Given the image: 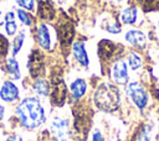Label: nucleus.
Returning a JSON list of instances; mask_svg holds the SVG:
<instances>
[{"label":"nucleus","instance_id":"1","mask_svg":"<svg viewBox=\"0 0 159 141\" xmlns=\"http://www.w3.org/2000/svg\"><path fill=\"white\" fill-rule=\"evenodd\" d=\"M16 116L26 129H36L45 122V110L37 98H25L16 108Z\"/></svg>","mask_w":159,"mask_h":141},{"label":"nucleus","instance_id":"2","mask_svg":"<svg viewBox=\"0 0 159 141\" xmlns=\"http://www.w3.org/2000/svg\"><path fill=\"white\" fill-rule=\"evenodd\" d=\"M93 101L99 110L112 113L120 105V93L116 85L102 83L93 94Z\"/></svg>","mask_w":159,"mask_h":141},{"label":"nucleus","instance_id":"3","mask_svg":"<svg viewBox=\"0 0 159 141\" xmlns=\"http://www.w3.org/2000/svg\"><path fill=\"white\" fill-rule=\"evenodd\" d=\"M127 94L138 109L143 110L147 106V104H148V93H147L145 88L142 84H139L138 82H132L127 85Z\"/></svg>","mask_w":159,"mask_h":141},{"label":"nucleus","instance_id":"4","mask_svg":"<svg viewBox=\"0 0 159 141\" xmlns=\"http://www.w3.org/2000/svg\"><path fill=\"white\" fill-rule=\"evenodd\" d=\"M51 131L56 141H68L70 140V122L63 118H55L51 122Z\"/></svg>","mask_w":159,"mask_h":141},{"label":"nucleus","instance_id":"5","mask_svg":"<svg viewBox=\"0 0 159 141\" xmlns=\"http://www.w3.org/2000/svg\"><path fill=\"white\" fill-rule=\"evenodd\" d=\"M111 78L114 83L120 84V85L128 83V79H129L128 68H127V63L123 59L118 58L113 63V66L111 68Z\"/></svg>","mask_w":159,"mask_h":141},{"label":"nucleus","instance_id":"6","mask_svg":"<svg viewBox=\"0 0 159 141\" xmlns=\"http://www.w3.org/2000/svg\"><path fill=\"white\" fill-rule=\"evenodd\" d=\"M27 67H29V72L30 75L32 78H39L45 69V64H43V56L40 51L34 49L31 52V54L29 56V62H27Z\"/></svg>","mask_w":159,"mask_h":141},{"label":"nucleus","instance_id":"7","mask_svg":"<svg viewBox=\"0 0 159 141\" xmlns=\"http://www.w3.org/2000/svg\"><path fill=\"white\" fill-rule=\"evenodd\" d=\"M51 82H52L51 101L55 105H62L66 96V85L60 77H53Z\"/></svg>","mask_w":159,"mask_h":141},{"label":"nucleus","instance_id":"8","mask_svg":"<svg viewBox=\"0 0 159 141\" xmlns=\"http://www.w3.org/2000/svg\"><path fill=\"white\" fill-rule=\"evenodd\" d=\"M73 35H75L73 25H72L70 21L61 22V24L57 26L58 41H60V43H61V46H62L63 48H66V47L70 46V43L72 42V38H73Z\"/></svg>","mask_w":159,"mask_h":141},{"label":"nucleus","instance_id":"9","mask_svg":"<svg viewBox=\"0 0 159 141\" xmlns=\"http://www.w3.org/2000/svg\"><path fill=\"white\" fill-rule=\"evenodd\" d=\"M118 52V46L116 43H113L112 41L108 40H102L98 43V54L101 57V59L103 61H109L112 59Z\"/></svg>","mask_w":159,"mask_h":141},{"label":"nucleus","instance_id":"10","mask_svg":"<svg viewBox=\"0 0 159 141\" xmlns=\"http://www.w3.org/2000/svg\"><path fill=\"white\" fill-rule=\"evenodd\" d=\"M0 98L4 101H7V103H12V101L17 100L19 99V89H17V87L12 82L6 80L0 88Z\"/></svg>","mask_w":159,"mask_h":141},{"label":"nucleus","instance_id":"11","mask_svg":"<svg viewBox=\"0 0 159 141\" xmlns=\"http://www.w3.org/2000/svg\"><path fill=\"white\" fill-rule=\"evenodd\" d=\"M125 40L132 46L137 47L138 49H143L145 47V45H147V37L139 30H129L125 33Z\"/></svg>","mask_w":159,"mask_h":141},{"label":"nucleus","instance_id":"12","mask_svg":"<svg viewBox=\"0 0 159 141\" xmlns=\"http://www.w3.org/2000/svg\"><path fill=\"white\" fill-rule=\"evenodd\" d=\"M37 41H39V45L43 49H50V47H51V36H50L48 28L45 24H40L37 26Z\"/></svg>","mask_w":159,"mask_h":141},{"label":"nucleus","instance_id":"13","mask_svg":"<svg viewBox=\"0 0 159 141\" xmlns=\"http://www.w3.org/2000/svg\"><path fill=\"white\" fill-rule=\"evenodd\" d=\"M39 16L42 20H52L55 17V9L48 0H39Z\"/></svg>","mask_w":159,"mask_h":141},{"label":"nucleus","instance_id":"14","mask_svg":"<svg viewBox=\"0 0 159 141\" xmlns=\"http://www.w3.org/2000/svg\"><path fill=\"white\" fill-rule=\"evenodd\" d=\"M73 56H75V58L80 62V64H82V66H87L88 64V56H87V52H86V48H84V46H83V43L82 42H75L73 43Z\"/></svg>","mask_w":159,"mask_h":141},{"label":"nucleus","instance_id":"15","mask_svg":"<svg viewBox=\"0 0 159 141\" xmlns=\"http://www.w3.org/2000/svg\"><path fill=\"white\" fill-rule=\"evenodd\" d=\"M70 90H71L72 96H73L75 99H80V98H82V96L84 95V93H86V90H87V83H86L83 79L78 78V79H76V80L70 85Z\"/></svg>","mask_w":159,"mask_h":141},{"label":"nucleus","instance_id":"16","mask_svg":"<svg viewBox=\"0 0 159 141\" xmlns=\"http://www.w3.org/2000/svg\"><path fill=\"white\" fill-rule=\"evenodd\" d=\"M137 16H138V11H137V7L134 6H130V7H127L122 11L120 14V21L125 25H133L135 21H137Z\"/></svg>","mask_w":159,"mask_h":141},{"label":"nucleus","instance_id":"17","mask_svg":"<svg viewBox=\"0 0 159 141\" xmlns=\"http://www.w3.org/2000/svg\"><path fill=\"white\" fill-rule=\"evenodd\" d=\"M6 70L12 79H20V68L14 57L6 59Z\"/></svg>","mask_w":159,"mask_h":141},{"label":"nucleus","instance_id":"18","mask_svg":"<svg viewBox=\"0 0 159 141\" xmlns=\"http://www.w3.org/2000/svg\"><path fill=\"white\" fill-rule=\"evenodd\" d=\"M34 90L37 95L40 96H46L48 95V92H50V87H48V83L42 79V78H39L36 79V82L34 83Z\"/></svg>","mask_w":159,"mask_h":141},{"label":"nucleus","instance_id":"19","mask_svg":"<svg viewBox=\"0 0 159 141\" xmlns=\"http://www.w3.org/2000/svg\"><path fill=\"white\" fill-rule=\"evenodd\" d=\"M127 59H128V64H129L132 70H138L143 64L142 56L139 53H137V52H129Z\"/></svg>","mask_w":159,"mask_h":141},{"label":"nucleus","instance_id":"20","mask_svg":"<svg viewBox=\"0 0 159 141\" xmlns=\"http://www.w3.org/2000/svg\"><path fill=\"white\" fill-rule=\"evenodd\" d=\"M5 26H6V32L7 35H14L17 30V25L15 22V16L14 12H7L5 15Z\"/></svg>","mask_w":159,"mask_h":141},{"label":"nucleus","instance_id":"21","mask_svg":"<svg viewBox=\"0 0 159 141\" xmlns=\"http://www.w3.org/2000/svg\"><path fill=\"white\" fill-rule=\"evenodd\" d=\"M103 27H104V30H107L111 33L120 32V25L116 20H107L106 22H103Z\"/></svg>","mask_w":159,"mask_h":141},{"label":"nucleus","instance_id":"22","mask_svg":"<svg viewBox=\"0 0 159 141\" xmlns=\"http://www.w3.org/2000/svg\"><path fill=\"white\" fill-rule=\"evenodd\" d=\"M24 38H25V33L24 32H20L15 38H14V43H12V53L16 54L21 47H22V43H24Z\"/></svg>","mask_w":159,"mask_h":141},{"label":"nucleus","instance_id":"23","mask_svg":"<svg viewBox=\"0 0 159 141\" xmlns=\"http://www.w3.org/2000/svg\"><path fill=\"white\" fill-rule=\"evenodd\" d=\"M145 10H154L158 7L159 0H137Z\"/></svg>","mask_w":159,"mask_h":141},{"label":"nucleus","instance_id":"24","mask_svg":"<svg viewBox=\"0 0 159 141\" xmlns=\"http://www.w3.org/2000/svg\"><path fill=\"white\" fill-rule=\"evenodd\" d=\"M17 16H19V19H20V21L21 22H24L25 25H27V26H30V25H32V17L27 14V12H25L24 10H21V9H19L17 11Z\"/></svg>","mask_w":159,"mask_h":141},{"label":"nucleus","instance_id":"25","mask_svg":"<svg viewBox=\"0 0 159 141\" xmlns=\"http://www.w3.org/2000/svg\"><path fill=\"white\" fill-rule=\"evenodd\" d=\"M134 141H150L149 131H148V129H147L145 126H144V127H142V129L138 131V134H137V136H135Z\"/></svg>","mask_w":159,"mask_h":141},{"label":"nucleus","instance_id":"26","mask_svg":"<svg viewBox=\"0 0 159 141\" xmlns=\"http://www.w3.org/2000/svg\"><path fill=\"white\" fill-rule=\"evenodd\" d=\"M7 51H9V41L4 35L0 33V57L6 56Z\"/></svg>","mask_w":159,"mask_h":141},{"label":"nucleus","instance_id":"27","mask_svg":"<svg viewBox=\"0 0 159 141\" xmlns=\"http://www.w3.org/2000/svg\"><path fill=\"white\" fill-rule=\"evenodd\" d=\"M16 2H17L21 7H24V9L31 11V10L34 9V2H35V0H16Z\"/></svg>","mask_w":159,"mask_h":141},{"label":"nucleus","instance_id":"28","mask_svg":"<svg viewBox=\"0 0 159 141\" xmlns=\"http://www.w3.org/2000/svg\"><path fill=\"white\" fill-rule=\"evenodd\" d=\"M91 141H104V140H103V136H102V134H101L99 130H96V131L93 132Z\"/></svg>","mask_w":159,"mask_h":141},{"label":"nucleus","instance_id":"29","mask_svg":"<svg viewBox=\"0 0 159 141\" xmlns=\"http://www.w3.org/2000/svg\"><path fill=\"white\" fill-rule=\"evenodd\" d=\"M4 113H5V109H4V106L0 104V120H2V118H4Z\"/></svg>","mask_w":159,"mask_h":141},{"label":"nucleus","instance_id":"30","mask_svg":"<svg viewBox=\"0 0 159 141\" xmlns=\"http://www.w3.org/2000/svg\"><path fill=\"white\" fill-rule=\"evenodd\" d=\"M4 22H5V20L2 19V14H1V11H0V26H1Z\"/></svg>","mask_w":159,"mask_h":141},{"label":"nucleus","instance_id":"31","mask_svg":"<svg viewBox=\"0 0 159 141\" xmlns=\"http://www.w3.org/2000/svg\"><path fill=\"white\" fill-rule=\"evenodd\" d=\"M5 141H19L16 137H9V139H6Z\"/></svg>","mask_w":159,"mask_h":141},{"label":"nucleus","instance_id":"32","mask_svg":"<svg viewBox=\"0 0 159 141\" xmlns=\"http://www.w3.org/2000/svg\"><path fill=\"white\" fill-rule=\"evenodd\" d=\"M117 1H122V0H117Z\"/></svg>","mask_w":159,"mask_h":141}]
</instances>
